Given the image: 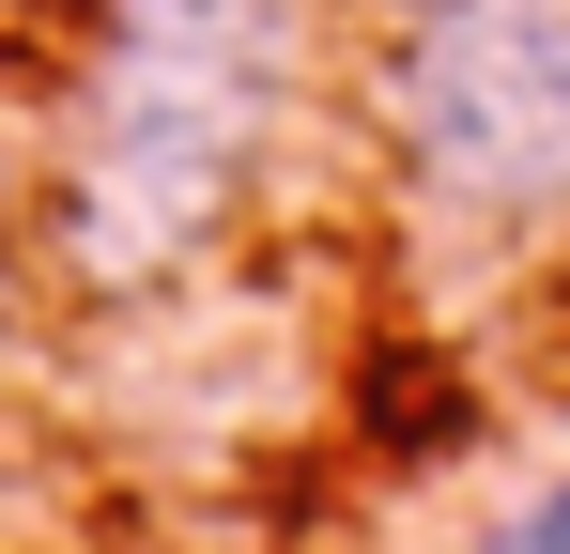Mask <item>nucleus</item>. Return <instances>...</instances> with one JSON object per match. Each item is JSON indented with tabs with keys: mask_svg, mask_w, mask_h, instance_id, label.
<instances>
[{
	"mask_svg": "<svg viewBox=\"0 0 570 554\" xmlns=\"http://www.w3.org/2000/svg\"><path fill=\"white\" fill-rule=\"evenodd\" d=\"M371 139L463 231L570 216V0H371Z\"/></svg>",
	"mask_w": 570,
	"mask_h": 554,
	"instance_id": "2",
	"label": "nucleus"
},
{
	"mask_svg": "<svg viewBox=\"0 0 570 554\" xmlns=\"http://www.w3.org/2000/svg\"><path fill=\"white\" fill-rule=\"evenodd\" d=\"M308 92V0H94V62L62 92V263L139 293L186 277L278 155Z\"/></svg>",
	"mask_w": 570,
	"mask_h": 554,
	"instance_id": "1",
	"label": "nucleus"
},
{
	"mask_svg": "<svg viewBox=\"0 0 570 554\" xmlns=\"http://www.w3.org/2000/svg\"><path fill=\"white\" fill-rule=\"evenodd\" d=\"M448 554H570V462L540 477V493H524V508H493L478 540H448Z\"/></svg>",
	"mask_w": 570,
	"mask_h": 554,
	"instance_id": "3",
	"label": "nucleus"
}]
</instances>
